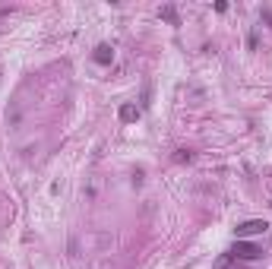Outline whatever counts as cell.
Wrapping results in <instances>:
<instances>
[{
  "label": "cell",
  "mask_w": 272,
  "mask_h": 269,
  "mask_svg": "<svg viewBox=\"0 0 272 269\" xmlns=\"http://www.w3.org/2000/svg\"><path fill=\"white\" fill-rule=\"evenodd\" d=\"M161 16H165L168 23H177V10L174 7H161Z\"/></svg>",
  "instance_id": "5b68a950"
},
{
  "label": "cell",
  "mask_w": 272,
  "mask_h": 269,
  "mask_svg": "<svg viewBox=\"0 0 272 269\" xmlns=\"http://www.w3.org/2000/svg\"><path fill=\"white\" fill-rule=\"evenodd\" d=\"M231 257H238V260H260L263 257V250L257 244H247V241H238L231 250Z\"/></svg>",
  "instance_id": "6da1fadb"
},
{
  "label": "cell",
  "mask_w": 272,
  "mask_h": 269,
  "mask_svg": "<svg viewBox=\"0 0 272 269\" xmlns=\"http://www.w3.org/2000/svg\"><path fill=\"white\" fill-rule=\"evenodd\" d=\"M120 120H136V108L133 105H123L120 108Z\"/></svg>",
  "instance_id": "277c9868"
},
{
  "label": "cell",
  "mask_w": 272,
  "mask_h": 269,
  "mask_svg": "<svg viewBox=\"0 0 272 269\" xmlns=\"http://www.w3.org/2000/svg\"><path fill=\"white\" fill-rule=\"evenodd\" d=\"M111 57H114V51L108 48V45H98V48H95V60H98V64H111Z\"/></svg>",
  "instance_id": "3957f363"
},
{
  "label": "cell",
  "mask_w": 272,
  "mask_h": 269,
  "mask_svg": "<svg viewBox=\"0 0 272 269\" xmlns=\"http://www.w3.org/2000/svg\"><path fill=\"white\" fill-rule=\"evenodd\" d=\"M269 225L263 222V219H253V222H244V225H238V238H247V235H263Z\"/></svg>",
  "instance_id": "7a4b0ae2"
}]
</instances>
